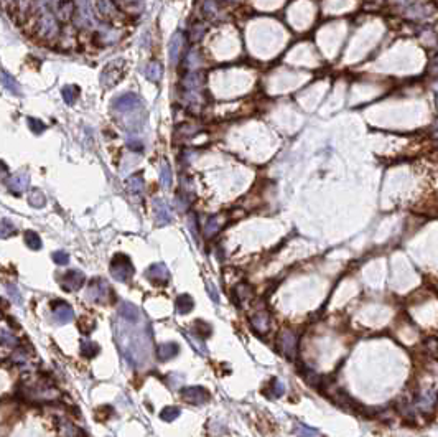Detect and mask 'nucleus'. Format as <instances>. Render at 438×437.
Segmentation results:
<instances>
[{"mask_svg":"<svg viewBox=\"0 0 438 437\" xmlns=\"http://www.w3.org/2000/svg\"><path fill=\"white\" fill-rule=\"evenodd\" d=\"M109 271H111V276L116 280H119V282H129L134 276L132 261H130L129 256L119 253L112 258Z\"/></svg>","mask_w":438,"mask_h":437,"instance_id":"f257e3e1","label":"nucleus"},{"mask_svg":"<svg viewBox=\"0 0 438 437\" xmlns=\"http://www.w3.org/2000/svg\"><path fill=\"white\" fill-rule=\"evenodd\" d=\"M35 32L43 40L56 38L58 33H60V25H58V20H56V17L53 14H49V12L41 14L38 17V20H36Z\"/></svg>","mask_w":438,"mask_h":437,"instance_id":"f03ea898","label":"nucleus"},{"mask_svg":"<svg viewBox=\"0 0 438 437\" xmlns=\"http://www.w3.org/2000/svg\"><path fill=\"white\" fill-rule=\"evenodd\" d=\"M111 294H114V292L111 290L109 284L105 282L104 279L96 277V279L91 280L89 285H87V297L96 304H105Z\"/></svg>","mask_w":438,"mask_h":437,"instance_id":"7ed1b4c3","label":"nucleus"},{"mask_svg":"<svg viewBox=\"0 0 438 437\" xmlns=\"http://www.w3.org/2000/svg\"><path fill=\"white\" fill-rule=\"evenodd\" d=\"M277 345L280 348V353L284 355L285 358H289L290 361L295 360V353L298 348V336L290 332V330H284L279 338H277Z\"/></svg>","mask_w":438,"mask_h":437,"instance_id":"20e7f679","label":"nucleus"},{"mask_svg":"<svg viewBox=\"0 0 438 437\" xmlns=\"http://www.w3.org/2000/svg\"><path fill=\"white\" fill-rule=\"evenodd\" d=\"M122 76H124V61L121 60L112 61V63L104 68L101 74V83L104 87H112L122 79Z\"/></svg>","mask_w":438,"mask_h":437,"instance_id":"39448f33","label":"nucleus"},{"mask_svg":"<svg viewBox=\"0 0 438 437\" xmlns=\"http://www.w3.org/2000/svg\"><path fill=\"white\" fill-rule=\"evenodd\" d=\"M142 106V99L134 94V92H125V94L117 96L114 101H112V108L117 112H132L135 109H139Z\"/></svg>","mask_w":438,"mask_h":437,"instance_id":"423d86ee","label":"nucleus"},{"mask_svg":"<svg viewBox=\"0 0 438 437\" xmlns=\"http://www.w3.org/2000/svg\"><path fill=\"white\" fill-rule=\"evenodd\" d=\"M51 310H53L54 322L60 323V325H65V323H70L71 320H74V310L71 305L65 301L51 302Z\"/></svg>","mask_w":438,"mask_h":437,"instance_id":"0eeeda50","label":"nucleus"},{"mask_svg":"<svg viewBox=\"0 0 438 437\" xmlns=\"http://www.w3.org/2000/svg\"><path fill=\"white\" fill-rule=\"evenodd\" d=\"M60 282H61L63 290H66V292H73V290H79L81 287L84 285L86 277H84V274L81 272V271L70 269L68 272H65V276L61 277Z\"/></svg>","mask_w":438,"mask_h":437,"instance_id":"6e6552de","label":"nucleus"},{"mask_svg":"<svg viewBox=\"0 0 438 437\" xmlns=\"http://www.w3.org/2000/svg\"><path fill=\"white\" fill-rule=\"evenodd\" d=\"M180 393L181 398L191 404H204L209 401V393L203 386H185Z\"/></svg>","mask_w":438,"mask_h":437,"instance_id":"1a4fd4ad","label":"nucleus"},{"mask_svg":"<svg viewBox=\"0 0 438 437\" xmlns=\"http://www.w3.org/2000/svg\"><path fill=\"white\" fill-rule=\"evenodd\" d=\"M145 276L148 277L150 282L158 284V285H167L168 279H170V272H168L165 264H152L145 271Z\"/></svg>","mask_w":438,"mask_h":437,"instance_id":"9d476101","label":"nucleus"},{"mask_svg":"<svg viewBox=\"0 0 438 437\" xmlns=\"http://www.w3.org/2000/svg\"><path fill=\"white\" fill-rule=\"evenodd\" d=\"M28 183H30V175L27 172H18L14 177H10L7 180V186L12 195H22V193L28 188Z\"/></svg>","mask_w":438,"mask_h":437,"instance_id":"9b49d317","label":"nucleus"},{"mask_svg":"<svg viewBox=\"0 0 438 437\" xmlns=\"http://www.w3.org/2000/svg\"><path fill=\"white\" fill-rule=\"evenodd\" d=\"M119 315L124 322L130 323V325H137L142 320V312L139 307H135L134 304L130 302H122L121 307H119Z\"/></svg>","mask_w":438,"mask_h":437,"instance_id":"f8f14e48","label":"nucleus"},{"mask_svg":"<svg viewBox=\"0 0 438 437\" xmlns=\"http://www.w3.org/2000/svg\"><path fill=\"white\" fill-rule=\"evenodd\" d=\"M270 323H272L270 314L265 312V310L257 312V314L250 318V325H252V330L255 333H259V335H265L268 330H270Z\"/></svg>","mask_w":438,"mask_h":437,"instance_id":"ddd939ff","label":"nucleus"},{"mask_svg":"<svg viewBox=\"0 0 438 437\" xmlns=\"http://www.w3.org/2000/svg\"><path fill=\"white\" fill-rule=\"evenodd\" d=\"M153 213H155L156 224H160V226H163V224H168L172 221V211L163 200H160V198L153 200Z\"/></svg>","mask_w":438,"mask_h":437,"instance_id":"4468645a","label":"nucleus"},{"mask_svg":"<svg viewBox=\"0 0 438 437\" xmlns=\"http://www.w3.org/2000/svg\"><path fill=\"white\" fill-rule=\"evenodd\" d=\"M181 46H183V36H181L180 32H177V33L172 36L170 43H168V56H170L172 65H177V63H178V58H180V53H181Z\"/></svg>","mask_w":438,"mask_h":437,"instance_id":"2eb2a0df","label":"nucleus"},{"mask_svg":"<svg viewBox=\"0 0 438 437\" xmlns=\"http://www.w3.org/2000/svg\"><path fill=\"white\" fill-rule=\"evenodd\" d=\"M74 14V4L71 0H60L58 5H56V20L61 22H68Z\"/></svg>","mask_w":438,"mask_h":437,"instance_id":"dca6fc26","label":"nucleus"},{"mask_svg":"<svg viewBox=\"0 0 438 437\" xmlns=\"http://www.w3.org/2000/svg\"><path fill=\"white\" fill-rule=\"evenodd\" d=\"M180 353V347L177 345V343H163V345H160L158 350H156V357H158L160 361H168L175 358L177 355Z\"/></svg>","mask_w":438,"mask_h":437,"instance_id":"f3484780","label":"nucleus"},{"mask_svg":"<svg viewBox=\"0 0 438 437\" xmlns=\"http://www.w3.org/2000/svg\"><path fill=\"white\" fill-rule=\"evenodd\" d=\"M0 5L10 12V14H18V12H27L30 7V0H0Z\"/></svg>","mask_w":438,"mask_h":437,"instance_id":"a211bd4d","label":"nucleus"},{"mask_svg":"<svg viewBox=\"0 0 438 437\" xmlns=\"http://www.w3.org/2000/svg\"><path fill=\"white\" fill-rule=\"evenodd\" d=\"M193 305H195V302H193V299H191L190 294H180L177 297V301H175V309H177V312H178V314H181V315L191 312Z\"/></svg>","mask_w":438,"mask_h":437,"instance_id":"6ab92c4d","label":"nucleus"},{"mask_svg":"<svg viewBox=\"0 0 438 437\" xmlns=\"http://www.w3.org/2000/svg\"><path fill=\"white\" fill-rule=\"evenodd\" d=\"M27 200H28V203L33 208H43L46 205L45 193H43L41 190H38V188H31L28 191V195H27Z\"/></svg>","mask_w":438,"mask_h":437,"instance_id":"aec40b11","label":"nucleus"},{"mask_svg":"<svg viewBox=\"0 0 438 437\" xmlns=\"http://www.w3.org/2000/svg\"><path fill=\"white\" fill-rule=\"evenodd\" d=\"M0 83H2L5 86V89L10 91L12 94H22L20 91V86H18V83L15 81L14 76H10V74L7 71H0Z\"/></svg>","mask_w":438,"mask_h":437,"instance_id":"412c9836","label":"nucleus"},{"mask_svg":"<svg viewBox=\"0 0 438 437\" xmlns=\"http://www.w3.org/2000/svg\"><path fill=\"white\" fill-rule=\"evenodd\" d=\"M125 185H127L129 191L132 193V195H135V197H140L143 193V178H142V175H132L130 178H127Z\"/></svg>","mask_w":438,"mask_h":437,"instance_id":"4be33fe9","label":"nucleus"},{"mask_svg":"<svg viewBox=\"0 0 438 437\" xmlns=\"http://www.w3.org/2000/svg\"><path fill=\"white\" fill-rule=\"evenodd\" d=\"M61 96H63V99H65L66 104H74L79 98V87L74 86V84L65 86L61 89Z\"/></svg>","mask_w":438,"mask_h":437,"instance_id":"5701e85b","label":"nucleus"},{"mask_svg":"<svg viewBox=\"0 0 438 437\" xmlns=\"http://www.w3.org/2000/svg\"><path fill=\"white\" fill-rule=\"evenodd\" d=\"M25 245H27L31 251H40L43 242H41V238L38 236V233H35V231H27V233H25Z\"/></svg>","mask_w":438,"mask_h":437,"instance_id":"b1692460","label":"nucleus"},{"mask_svg":"<svg viewBox=\"0 0 438 437\" xmlns=\"http://www.w3.org/2000/svg\"><path fill=\"white\" fill-rule=\"evenodd\" d=\"M191 330H193V335H198L199 338H208L212 332L211 325L209 323H206L204 320H196L195 325L191 327Z\"/></svg>","mask_w":438,"mask_h":437,"instance_id":"393cba45","label":"nucleus"},{"mask_svg":"<svg viewBox=\"0 0 438 437\" xmlns=\"http://www.w3.org/2000/svg\"><path fill=\"white\" fill-rule=\"evenodd\" d=\"M99 345L97 343H92V342H81V355H83L84 358H94L96 355L99 353Z\"/></svg>","mask_w":438,"mask_h":437,"instance_id":"a878e982","label":"nucleus"},{"mask_svg":"<svg viewBox=\"0 0 438 437\" xmlns=\"http://www.w3.org/2000/svg\"><path fill=\"white\" fill-rule=\"evenodd\" d=\"M17 234V228L9 220H0V239H9Z\"/></svg>","mask_w":438,"mask_h":437,"instance_id":"bb28decb","label":"nucleus"},{"mask_svg":"<svg viewBox=\"0 0 438 437\" xmlns=\"http://www.w3.org/2000/svg\"><path fill=\"white\" fill-rule=\"evenodd\" d=\"M181 333H183V336H185V338H186L188 342L191 343V345H193V348H195V350H196V352H198L199 355H208V350L204 348V343H203V340H198L195 335H193V333L190 335V333L186 332V330H181Z\"/></svg>","mask_w":438,"mask_h":437,"instance_id":"cd10ccee","label":"nucleus"},{"mask_svg":"<svg viewBox=\"0 0 438 437\" xmlns=\"http://www.w3.org/2000/svg\"><path fill=\"white\" fill-rule=\"evenodd\" d=\"M293 434H295L297 437H318L320 434H318L316 429H311L308 426H305V424H295V427H293Z\"/></svg>","mask_w":438,"mask_h":437,"instance_id":"c85d7f7f","label":"nucleus"},{"mask_svg":"<svg viewBox=\"0 0 438 437\" xmlns=\"http://www.w3.org/2000/svg\"><path fill=\"white\" fill-rule=\"evenodd\" d=\"M180 408H175V406H167V408H163L161 409V413H160V417L161 419H163L165 422H172V421H175L177 419V417L180 416Z\"/></svg>","mask_w":438,"mask_h":437,"instance_id":"c756f323","label":"nucleus"},{"mask_svg":"<svg viewBox=\"0 0 438 437\" xmlns=\"http://www.w3.org/2000/svg\"><path fill=\"white\" fill-rule=\"evenodd\" d=\"M160 180H161V185L165 186V188H170L172 186V182H173V175H172V168L168 164H163L161 165V170H160Z\"/></svg>","mask_w":438,"mask_h":437,"instance_id":"7c9ffc66","label":"nucleus"},{"mask_svg":"<svg viewBox=\"0 0 438 437\" xmlns=\"http://www.w3.org/2000/svg\"><path fill=\"white\" fill-rule=\"evenodd\" d=\"M27 122H28V127H30V130L33 134H43L46 130V126H45V122L43 121H40V119H36V117H28L27 119Z\"/></svg>","mask_w":438,"mask_h":437,"instance_id":"2f4dec72","label":"nucleus"},{"mask_svg":"<svg viewBox=\"0 0 438 437\" xmlns=\"http://www.w3.org/2000/svg\"><path fill=\"white\" fill-rule=\"evenodd\" d=\"M145 74H147V78L148 79H152V81H158L160 78H161V66L158 65V63H150L148 66H147V70H145Z\"/></svg>","mask_w":438,"mask_h":437,"instance_id":"473e14b6","label":"nucleus"},{"mask_svg":"<svg viewBox=\"0 0 438 437\" xmlns=\"http://www.w3.org/2000/svg\"><path fill=\"white\" fill-rule=\"evenodd\" d=\"M221 229V223H219L217 216H211L208 223H206V228H204V233L208 236H212L214 233H217V231Z\"/></svg>","mask_w":438,"mask_h":437,"instance_id":"72a5a7b5","label":"nucleus"},{"mask_svg":"<svg viewBox=\"0 0 438 437\" xmlns=\"http://www.w3.org/2000/svg\"><path fill=\"white\" fill-rule=\"evenodd\" d=\"M284 393H285V384L282 381H279L277 378H273L272 383H270V396L272 398H280Z\"/></svg>","mask_w":438,"mask_h":437,"instance_id":"f704fd0d","label":"nucleus"},{"mask_svg":"<svg viewBox=\"0 0 438 437\" xmlns=\"http://www.w3.org/2000/svg\"><path fill=\"white\" fill-rule=\"evenodd\" d=\"M51 258L58 266H66L68 262H70V254L65 253V251H56V253H53Z\"/></svg>","mask_w":438,"mask_h":437,"instance_id":"c9c22d12","label":"nucleus"},{"mask_svg":"<svg viewBox=\"0 0 438 437\" xmlns=\"http://www.w3.org/2000/svg\"><path fill=\"white\" fill-rule=\"evenodd\" d=\"M7 290H9L10 297L14 299V301H15L17 304H22V296H20V290H18V287H17L15 284H7Z\"/></svg>","mask_w":438,"mask_h":437,"instance_id":"e433bc0d","label":"nucleus"},{"mask_svg":"<svg viewBox=\"0 0 438 437\" xmlns=\"http://www.w3.org/2000/svg\"><path fill=\"white\" fill-rule=\"evenodd\" d=\"M10 178V170L5 162L0 160V183H5Z\"/></svg>","mask_w":438,"mask_h":437,"instance_id":"4c0bfd02","label":"nucleus"},{"mask_svg":"<svg viewBox=\"0 0 438 437\" xmlns=\"http://www.w3.org/2000/svg\"><path fill=\"white\" fill-rule=\"evenodd\" d=\"M206 289H208V292H209V297H211V301L212 302H219V296H217V289L214 285H212V282H206Z\"/></svg>","mask_w":438,"mask_h":437,"instance_id":"58836bf2","label":"nucleus"},{"mask_svg":"<svg viewBox=\"0 0 438 437\" xmlns=\"http://www.w3.org/2000/svg\"><path fill=\"white\" fill-rule=\"evenodd\" d=\"M188 228H190L191 234H193V238H195V239H198V231H196V216H195V215H191V216H190V220H188Z\"/></svg>","mask_w":438,"mask_h":437,"instance_id":"ea45409f","label":"nucleus"}]
</instances>
